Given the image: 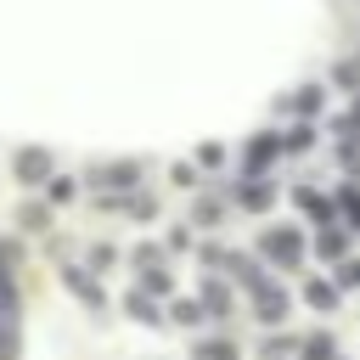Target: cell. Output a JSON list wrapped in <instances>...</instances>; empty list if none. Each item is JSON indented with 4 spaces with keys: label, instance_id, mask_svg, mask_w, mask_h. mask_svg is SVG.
Here are the masks:
<instances>
[{
    "label": "cell",
    "instance_id": "8",
    "mask_svg": "<svg viewBox=\"0 0 360 360\" xmlns=\"http://www.w3.org/2000/svg\"><path fill=\"white\" fill-rule=\"evenodd\" d=\"M304 298H309L315 309H332V304H338V287H332V281H309V287H304Z\"/></svg>",
    "mask_w": 360,
    "mask_h": 360
},
{
    "label": "cell",
    "instance_id": "10",
    "mask_svg": "<svg viewBox=\"0 0 360 360\" xmlns=\"http://www.w3.org/2000/svg\"><path fill=\"white\" fill-rule=\"evenodd\" d=\"M332 354H338V343H332L326 332H315V338L304 343V360H332Z\"/></svg>",
    "mask_w": 360,
    "mask_h": 360
},
{
    "label": "cell",
    "instance_id": "1",
    "mask_svg": "<svg viewBox=\"0 0 360 360\" xmlns=\"http://www.w3.org/2000/svg\"><path fill=\"white\" fill-rule=\"evenodd\" d=\"M264 253L276 259V264H298L304 259V242H298V231H287V225H276V231H264Z\"/></svg>",
    "mask_w": 360,
    "mask_h": 360
},
{
    "label": "cell",
    "instance_id": "13",
    "mask_svg": "<svg viewBox=\"0 0 360 360\" xmlns=\"http://www.w3.org/2000/svg\"><path fill=\"white\" fill-rule=\"evenodd\" d=\"M236 197H242V208H264V202H270V186H259V180H253V186H242Z\"/></svg>",
    "mask_w": 360,
    "mask_h": 360
},
{
    "label": "cell",
    "instance_id": "3",
    "mask_svg": "<svg viewBox=\"0 0 360 360\" xmlns=\"http://www.w3.org/2000/svg\"><path fill=\"white\" fill-rule=\"evenodd\" d=\"M259 321H287V292L281 287H259Z\"/></svg>",
    "mask_w": 360,
    "mask_h": 360
},
{
    "label": "cell",
    "instance_id": "5",
    "mask_svg": "<svg viewBox=\"0 0 360 360\" xmlns=\"http://www.w3.org/2000/svg\"><path fill=\"white\" fill-rule=\"evenodd\" d=\"M124 309H129L141 326H158V321H163V315L152 309V298H146V292H129V298H124Z\"/></svg>",
    "mask_w": 360,
    "mask_h": 360
},
{
    "label": "cell",
    "instance_id": "19",
    "mask_svg": "<svg viewBox=\"0 0 360 360\" xmlns=\"http://www.w3.org/2000/svg\"><path fill=\"white\" fill-rule=\"evenodd\" d=\"M343 208H349V219L360 225V191H343Z\"/></svg>",
    "mask_w": 360,
    "mask_h": 360
},
{
    "label": "cell",
    "instance_id": "17",
    "mask_svg": "<svg viewBox=\"0 0 360 360\" xmlns=\"http://www.w3.org/2000/svg\"><path fill=\"white\" fill-rule=\"evenodd\" d=\"M321 253H326V259H332V253H343V236H338V231H326V236H321Z\"/></svg>",
    "mask_w": 360,
    "mask_h": 360
},
{
    "label": "cell",
    "instance_id": "12",
    "mask_svg": "<svg viewBox=\"0 0 360 360\" xmlns=\"http://www.w3.org/2000/svg\"><path fill=\"white\" fill-rule=\"evenodd\" d=\"M202 304H208L214 315H231V292H225L219 281H208V292H202Z\"/></svg>",
    "mask_w": 360,
    "mask_h": 360
},
{
    "label": "cell",
    "instance_id": "2",
    "mask_svg": "<svg viewBox=\"0 0 360 360\" xmlns=\"http://www.w3.org/2000/svg\"><path fill=\"white\" fill-rule=\"evenodd\" d=\"M45 174H51V158H45V152H34V146L17 152V180H22V186H39Z\"/></svg>",
    "mask_w": 360,
    "mask_h": 360
},
{
    "label": "cell",
    "instance_id": "15",
    "mask_svg": "<svg viewBox=\"0 0 360 360\" xmlns=\"http://www.w3.org/2000/svg\"><path fill=\"white\" fill-rule=\"evenodd\" d=\"M169 315H174L180 326H197V321H202V304H191V298H180V304H174Z\"/></svg>",
    "mask_w": 360,
    "mask_h": 360
},
{
    "label": "cell",
    "instance_id": "7",
    "mask_svg": "<svg viewBox=\"0 0 360 360\" xmlns=\"http://www.w3.org/2000/svg\"><path fill=\"white\" fill-rule=\"evenodd\" d=\"M68 287H73V292H79V298H84L90 309H101V287H96V281H84L79 270H68Z\"/></svg>",
    "mask_w": 360,
    "mask_h": 360
},
{
    "label": "cell",
    "instance_id": "16",
    "mask_svg": "<svg viewBox=\"0 0 360 360\" xmlns=\"http://www.w3.org/2000/svg\"><path fill=\"white\" fill-rule=\"evenodd\" d=\"M338 287H360V259H349V264L338 270Z\"/></svg>",
    "mask_w": 360,
    "mask_h": 360
},
{
    "label": "cell",
    "instance_id": "4",
    "mask_svg": "<svg viewBox=\"0 0 360 360\" xmlns=\"http://www.w3.org/2000/svg\"><path fill=\"white\" fill-rule=\"evenodd\" d=\"M276 146H281L276 135H259V141L248 146V169H264V163H276Z\"/></svg>",
    "mask_w": 360,
    "mask_h": 360
},
{
    "label": "cell",
    "instance_id": "18",
    "mask_svg": "<svg viewBox=\"0 0 360 360\" xmlns=\"http://www.w3.org/2000/svg\"><path fill=\"white\" fill-rule=\"evenodd\" d=\"M0 360H17V332H0Z\"/></svg>",
    "mask_w": 360,
    "mask_h": 360
},
{
    "label": "cell",
    "instance_id": "20",
    "mask_svg": "<svg viewBox=\"0 0 360 360\" xmlns=\"http://www.w3.org/2000/svg\"><path fill=\"white\" fill-rule=\"evenodd\" d=\"M343 163H349V169H360V146H354V141L343 146Z\"/></svg>",
    "mask_w": 360,
    "mask_h": 360
},
{
    "label": "cell",
    "instance_id": "6",
    "mask_svg": "<svg viewBox=\"0 0 360 360\" xmlns=\"http://www.w3.org/2000/svg\"><path fill=\"white\" fill-rule=\"evenodd\" d=\"M197 360H236V343L231 338H202L197 343Z\"/></svg>",
    "mask_w": 360,
    "mask_h": 360
},
{
    "label": "cell",
    "instance_id": "14",
    "mask_svg": "<svg viewBox=\"0 0 360 360\" xmlns=\"http://www.w3.org/2000/svg\"><path fill=\"white\" fill-rule=\"evenodd\" d=\"M298 208H304V214H315V219H326V197H315L309 186H298Z\"/></svg>",
    "mask_w": 360,
    "mask_h": 360
},
{
    "label": "cell",
    "instance_id": "9",
    "mask_svg": "<svg viewBox=\"0 0 360 360\" xmlns=\"http://www.w3.org/2000/svg\"><path fill=\"white\" fill-rule=\"evenodd\" d=\"M292 107H298L304 118H315V112H321V84H304V90L292 96Z\"/></svg>",
    "mask_w": 360,
    "mask_h": 360
},
{
    "label": "cell",
    "instance_id": "11",
    "mask_svg": "<svg viewBox=\"0 0 360 360\" xmlns=\"http://www.w3.org/2000/svg\"><path fill=\"white\" fill-rule=\"evenodd\" d=\"M96 180H101V186H129L135 169H129V163H112V169H96Z\"/></svg>",
    "mask_w": 360,
    "mask_h": 360
}]
</instances>
